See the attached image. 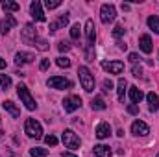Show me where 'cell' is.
Returning <instances> with one entry per match:
<instances>
[{
    "mask_svg": "<svg viewBox=\"0 0 159 157\" xmlns=\"http://www.w3.org/2000/svg\"><path fill=\"white\" fill-rule=\"evenodd\" d=\"M131 72H133V76H135V78H139V76L143 74V69H141V67H137V65H133V69H131Z\"/></svg>",
    "mask_w": 159,
    "mask_h": 157,
    "instance_id": "cell-39",
    "label": "cell"
},
{
    "mask_svg": "<svg viewBox=\"0 0 159 157\" xmlns=\"http://www.w3.org/2000/svg\"><path fill=\"white\" fill-rule=\"evenodd\" d=\"M80 34H81V28H80V24H72V28H70V37L74 41L80 39Z\"/></svg>",
    "mask_w": 159,
    "mask_h": 157,
    "instance_id": "cell-30",
    "label": "cell"
},
{
    "mask_svg": "<svg viewBox=\"0 0 159 157\" xmlns=\"http://www.w3.org/2000/svg\"><path fill=\"white\" fill-rule=\"evenodd\" d=\"M61 139H63V144H65L67 148H70V150H78L80 144H81L80 137L72 131V129H65L63 135H61Z\"/></svg>",
    "mask_w": 159,
    "mask_h": 157,
    "instance_id": "cell-4",
    "label": "cell"
},
{
    "mask_svg": "<svg viewBox=\"0 0 159 157\" xmlns=\"http://www.w3.org/2000/svg\"><path fill=\"white\" fill-rule=\"evenodd\" d=\"M96 137L98 139H107L109 135H111V126L107 124V122H100L98 126H96Z\"/></svg>",
    "mask_w": 159,
    "mask_h": 157,
    "instance_id": "cell-14",
    "label": "cell"
},
{
    "mask_svg": "<svg viewBox=\"0 0 159 157\" xmlns=\"http://www.w3.org/2000/svg\"><path fill=\"white\" fill-rule=\"evenodd\" d=\"M126 87H128V81L124 78L119 79V83H117V92H119V100L120 102H124V92H126Z\"/></svg>",
    "mask_w": 159,
    "mask_h": 157,
    "instance_id": "cell-24",
    "label": "cell"
},
{
    "mask_svg": "<svg viewBox=\"0 0 159 157\" xmlns=\"http://www.w3.org/2000/svg\"><path fill=\"white\" fill-rule=\"evenodd\" d=\"M46 85L50 89H70L72 87V81H69L67 78H61V76H52V78L46 81Z\"/></svg>",
    "mask_w": 159,
    "mask_h": 157,
    "instance_id": "cell-6",
    "label": "cell"
},
{
    "mask_svg": "<svg viewBox=\"0 0 159 157\" xmlns=\"http://www.w3.org/2000/svg\"><path fill=\"white\" fill-rule=\"evenodd\" d=\"M39 69L41 70H48V69H50V59H43L41 65H39Z\"/></svg>",
    "mask_w": 159,
    "mask_h": 157,
    "instance_id": "cell-37",
    "label": "cell"
},
{
    "mask_svg": "<svg viewBox=\"0 0 159 157\" xmlns=\"http://www.w3.org/2000/svg\"><path fill=\"white\" fill-rule=\"evenodd\" d=\"M2 9L4 11H19L20 9V6L17 4V2H9V0H2Z\"/></svg>",
    "mask_w": 159,
    "mask_h": 157,
    "instance_id": "cell-22",
    "label": "cell"
},
{
    "mask_svg": "<svg viewBox=\"0 0 159 157\" xmlns=\"http://www.w3.org/2000/svg\"><path fill=\"white\" fill-rule=\"evenodd\" d=\"M30 155L32 157H46L48 155V150L46 148H32L30 150Z\"/></svg>",
    "mask_w": 159,
    "mask_h": 157,
    "instance_id": "cell-26",
    "label": "cell"
},
{
    "mask_svg": "<svg viewBox=\"0 0 159 157\" xmlns=\"http://www.w3.org/2000/svg\"><path fill=\"white\" fill-rule=\"evenodd\" d=\"M20 39L24 41V43H28V44H34L35 39H37V30L32 24H26L24 30H22V34H20Z\"/></svg>",
    "mask_w": 159,
    "mask_h": 157,
    "instance_id": "cell-7",
    "label": "cell"
},
{
    "mask_svg": "<svg viewBox=\"0 0 159 157\" xmlns=\"http://www.w3.org/2000/svg\"><path fill=\"white\" fill-rule=\"evenodd\" d=\"M0 87H2L4 91H7V89L11 87V78L6 76V74H0Z\"/></svg>",
    "mask_w": 159,
    "mask_h": 157,
    "instance_id": "cell-27",
    "label": "cell"
},
{
    "mask_svg": "<svg viewBox=\"0 0 159 157\" xmlns=\"http://www.w3.org/2000/svg\"><path fill=\"white\" fill-rule=\"evenodd\" d=\"M69 24V13H65V15H61L57 20H54L52 24H50V32L54 34V32H57V28H61V26H67Z\"/></svg>",
    "mask_w": 159,
    "mask_h": 157,
    "instance_id": "cell-17",
    "label": "cell"
},
{
    "mask_svg": "<svg viewBox=\"0 0 159 157\" xmlns=\"http://www.w3.org/2000/svg\"><path fill=\"white\" fill-rule=\"evenodd\" d=\"M157 157H159V154H157Z\"/></svg>",
    "mask_w": 159,
    "mask_h": 157,
    "instance_id": "cell-43",
    "label": "cell"
},
{
    "mask_svg": "<svg viewBox=\"0 0 159 157\" xmlns=\"http://www.w3.org/2000/svg\"><path fill=\"white\" fill-rule=\"evenodd\" d=\"M102 69L107 70L109 74H120L124 70V63L122 61H104L102 63Z\"/></svg>",
    "mask_w": 159,
    "mask_h": 157,
    "instance_id": "cell-9",
    "label": "cell"
},
{
    "mask_svg": "<svg viewBox=\"0 0 159 157\" xmlns=\"http://www.w3.org/2000/svg\"><path fill=\"white\" fill-rule=\"evenodd\" d=\"M57 48H59V52H69V50L72 48V44H70L69 41H59V44H57Z\"/></svg>",
    "mask_w": 159,
    "mask_h": 157,
    "instance_id": "cell-31",
    "label": "cell"
},
{
    "mask_svg": "<svg viewBox=\"0 0 159 157\" xmlns=\"http://www.w3.org/2000/svg\"><path fill=\"white\" fill-rule=\"evenodd\" d=\"M30 13H32V17L35 19V20H39V22H44L46 20V17H44V13H43V7H41V2H32L30 4Z\"/></svg>",
    "mask_w": 159,
    "mask_h": 157,
    "instance_id": "cell-12",
    "label": "cell"
},
{
    "mask_svg": "<svg viewBox=\"0 0 159 157\" xmlns=\"http://www.w3.org/2000/svg\"><path fill=\"white\" fill-rule=\"evenodd\" d=\"M146 100H148V107H150V111H157L159 109V96L154 92V91L146 94Z\"/></svg>",
    "mask_w": 159,
    "mask_h": 157,
    "instance_id": "cell-19",
    "label": "cell"
},
{
    "mask_svg": "<svg viewBox=\"0 0 159 157\" xmlns=\"http://www.w3.org/2000/svg\"><path fill=\"white\" fill-rule=\"evenodd\" d=\"M80 105H81V98H80V96H67V98L63 100V109H65L67 113L76 111Z\"/></svg>",
    "mask_w": 159,
    "mask_h": 157,
    "instance_id": "cell-8",
    "label": "cell"
},
{
    "mask_svg": "<svg viewBox=\"0 0 159 157\" xmlns=\"http://www.w3.org/2000/svg\"><path fill=\"white\" fill-rule=\"evenodd\" d=\"M131 133H133V135H137V137H144V135H148V133H150V128H148L144 122L135 120V122L131 124Z\"/></svg>",
    "mask_w": 159,
    "mask_h": 157,
    "instance_id": "cell-11",
    "label": "cell"
},
{
    "mask_svg": "<svg viewBox=\"0 0 159 157\" xmlns=\"http://www.w3.org/2000/svg\"><path fill=\"white\" fill-rule=\"evenodd\" d=\"M122 35H124V28H122V26H115V30H113V37H117V39H119V37H122Z\"/></svg>",
    "mask_w": 159,
    "mask_h": 157,
    "instance_id": "cell-35",
    "label": "cell"
},
{
    "mask_svg": "<svg viewBox=\"0 0 159 157\" xmlns=\"http://www.w3.org/2000/svg\"><path fill=\"white\" fill-rule=\"evenodd\" d=\"M63 157H76V155H74V154H70V152H65V154H63Z\"/></svg>",
    "mask_w": 159,
    "mask_h": 157,
    "instance_id": "cell-41",
    "label": "cell"
},
{
    "mask_svg": "<svg viewBox=\"0 0 159 157\" xmlns=\"http://www.w3.org/2000/svg\"><path fill=\"white\" fill-rule=\"evenodd\" d=\"M2 69H6V59L0 57V70H2Z\"/></svg>",
    "mask_w": 159,
    "mask_h": 157,
    "instance_id": "cell-40",
    "label": "cell"
},
{
    "mask_svg": "<svg viewBox=\"0 0 159 157\" xmlns=\"http://www.w3.org/2000/svg\"><path fill=\"white\" fill-rule=\"evenodd\" d=\"M17 26V19L13 17V15H6V19H2L0 20V32L6 35L11 28H15Z\"/></svg>",
    "mask_w": 159,
    "mask_h": 157,
    "instance_id": "cell-13",
    "label": "cell"
},
{
    "mask_svg": "<svg viewBox=\"0 0 159 157\" xmlns=\"http://www.w3.org/2000/svg\"><path fill=\"white\" fill-rule=\"evenodd\" d=\"M139 48H141L144 54H150V52H152V39H150L148 34L141 35V39H139Z\"/></svg>",
    "mask_w": 159,
    "mask_h": 157,
    "instance_id": "cell-16",
    "label": "cell"
},
{
    "mask_svg": "<svg viewBox=\"0 0 159 157\" xmlns=\"http://www.w3.org/2000/svg\"><path fill=\"white\" fill-rule=\"evenodd\" d=\"M17 94H19V98L22 100V104L26 105V109L34 111V109L37 107V104H35V100H34V96L30 94V91H28L26 85H20V83H19V87H17Z\"/></svg>",
    "mask_w": 159,
    "mask_h": 157,
    "instance_id": "cell-2",
    "label": "cell"
},
{
    "mask_svg": "<svg viewBox=\"0 0 159 157\" xmlns=\"http://www.w3.org/2000/svg\"><path fill=\"white\" fill-rule=\"evenodd\" d=\"M85 37H87V46L93 48L94 46V41H96V34H94V22L91 19L85 22Z\"/></svg>",
    "mask_w": 159,
    "mask_h": 157,
    "instance_id": "cell-10",
    "label": "cell"
},
{
    "mask_svg": "<svg viewBox=\"0 0 159 157\" xmlns=\"http://www.w3.org/2000/svg\"><path fill=\"white\" fill-rule=\"evenodd\" d=\"M115 17H117V9H115V6H113V4H104V6L100 7V19H102V22H104V24L113 22V20H115Z\"/></svg>",
    "mask_w": 159,
    "mask_h": 157,
    "instance_id": "cell-5",
    "label": "cell"
},
{
    "mask_svg": "<svg viewBox=\"0 0 159 157\" xmlns=\"http://www.w3.org/2000/svg\"><path fill=\"white\" fill-rule=\"evenodd\" d=\"M91 107H93L94 111H104V109H106V102H104L100 96H96V98L91 100Z\"/></svg>",
    "mask_w": 159,
    "mask_h": 157,
    "instance_id": "cell-23",
    "label": "cell"
},
{
    "mask_svg": "<svg viewBox=\"0 0 159 157\" xmlns=\"http://www.w3.org/2000/svg\"><path fill=\"white\" fill-rule=\"evenodd\" d=\"M129 98H131V102L137 105V104L144 98V94H143V91H141L139 87H129Z\"/></svg>",
    "mask_w": 159,
    "mask_h": 157,
    "instance_id": "cell-21",
    "label": "cell"
},
{
    "mask_svg": "<svg viewBox=\"0 0 159 157\" xmlns=\"http://www.w3.org/2000/svg\"><path fill=\"white\" fill-rule=\"evenodd\" d=\"M2 105H4V109H6V111H7V113H9L13 118H19V117H20V111L17 109V105H15L11 100H6Z\"/></svg>",
    "mask_w": 159,
    "mask_h": 157,
    "instance_id": "cell-20",
    "label": "cell"
},
{
    "mask_svg": "<svg viewBox=\"0 0 159 157\" xmlns=\"http://www.w3.org/2000/svg\"><path fill=\"white\" fill-rule=\"evenodd\" d=\"M102 87H104V92H109V91H113V81L111 79H104Z\"/></svg>",
    "mask_w": 159,
    "mask_h": 157,
    "instance_id": "cell-34",
    "label": "cell"
},
{
    "mask_svg": "<svg viewBox=\"0 0 159 157\" xmlns=\"http://www.w3.org/2000/svg\"><path fill=\"white\" fill-rule=\"evenodd\" d=\"M128 59H129V61H131V63H133V65H135V63H137V61H139V59H141V57H139V54H135V52H131V54H129V56H128Z\"/></svg>",
    "mask_w": 159,
    "mask_h": 157,
    "instance_id": "cell-38",
    "label": "cell"
},
{
    "mask_svg": "<svg viewBox=\"0 0 159 157\" xmlns=\"http://www.w3.org/2000/svg\"><path fill=\"white\" fill-rule=\"evenodd\" d=\"M24 131H26V135L32 137V139H41V137H43V128H41L39 122L34 120V118H26V122H24Z\"/></svg>",
    "mask_w": 159,
    "mask_h": 157,
    "instance_id": "cell-3",
    "label": "cell"
},
{
    "mask_svg": "<svg viewBox=\"0 0 159 157\" xmlns=\"http://www.w3.org/2000/svg\"><path fill=\"white\" fill-rule=\"evenodd\" d=\"M44 142H46L48 146H56V144H57V137H54V135H46V137H44Z\"/></svg>",
    "mask_w": 159,
    "mask_h": 157,
    "instance_id": "cell-33",
    "label": "cell"
},
{
    "mask_svg": "<svg viewBox=\"0 0 159 157\" xmlns=\"http://www.w3.org/2000/svg\"><path fill=\"white\" fill-rule=\"evenodd\" d=\"M0 135H2V131H0Z\"/></svg>",
    "mask_w": 159,
    "mask_h": 157,
    "instance_id": "cell-42",
    "label": "cell"
},
{
    "mask_svg": "<svg viewBox=\"0 0 159 157\" xmlns=\"http://www.w3.org/2000/svg\"><path fill=\"white\" fill-rule=\"evenodd\" d=\"M56 63H57V67H61V69H69V67H70V59H69V57H63V56L57 57Z\"/></svg>",
    "mask_w": 159,
    "mask_h": 157,
    "instance_id": "cell-29",
    "label": "cell"
},
{
    "mask_svg": "<svg viewBox=\"0 0 159 157\" xmlns=\"http://www.w3.org/2000/svg\"><path fill=\"white\" fill-rule=\"evenodd\" d=\"M34 46H35L37 50H41V52H44V50H48V43H46L44 39H39V37L35 39V43H34Z\"/></svg>",
    "mask_w": 159,
    "mask_h": 157,
    "instance_id": "cell-28",
    "label": "cell"
},
{
    "mask_svg": "<svg viewBox=\"0 0 159 157\" xmlns=\"http://www.w3.org/2000/svg\"><path fill=\"white\" fill-rule=\"evenodd\" d=\"M34 59H35V56L34 54H28V52H19L15 56V63L17 65H26V63H32Z\"/></svg>",
    "mask_w": 159,
    "mask_h": 157,
    "instance_id": "cell-15",
    "label": "cell"
},
{
    "mask_svg": "<svg viewBox=\"0 0 159 157\" xmlns=\"http://www.w3.org/2000/svg\"><path fill=\"white\" fill-rule=\"evenodd\" d=\"M94 155L96 157H111L113 152H111V148L106 146V144H96V146H94Z\"/></svg>",
    "mask_w": 159,
    "mask_h": 157,
    "instance_id": "cell-18",
    "label": "cell"
},
{
    "mask_svg": "<svg viewBox=\"0 0 159 157\" xmlns=\"http://www.w3.org/2000/svg\"><path fill=\"white\" fill-rule=\"evenodd\" d=\"M126 111H128V113H129V115H137V113H139V107H137V105H135V104H129V105H128V109H126Z\"/></svg>",
    "mask_w": 159,
    "mask_h": 157,
    "instance_id": "cell-36",
    "label": "cell"
},
{
    "mask_svg": "<svg viewBox=\"0 0 159 157\" xmlns=\"http://www.w3.org/2000/svg\"><path fill=\"white\" fill-rule=\"evenodd\" d=\"M44 6H46L48 9H56V7H59V6H61V0H46V2H44Z\"/></svg>",
    "mask_w": 159,
    "mask_h": 157,
    "instance_id": "cell-32",
    "label": "cell"
},
{
    "mask_svg": "<svg viewBox=\"0 0 159 157\" xmlns=\"http://www.w3.org/2000/svg\"><path fill=\"white\" fill-rule=\"evenodd\" d=\"M148 26H150L152 32H156L159 35V17L157 15H150V17H148Z\"/></svg>",
    "mask_w": 159,
    "mask_h": 157,
    "instance_id": "cell-25",
    "label": "cell"
},
{
    "mask_svg": "<svg viewBox=\"0 0 159 157\" xmlns=\"http://www.w3.org/2000/svg\"><path fill=\"white\" fill-rule=\"evenodd\" d=\"M78 76H80V83H81L83 91H85V92H93V91H94V76L91 74V70H89L87 67H80Z\"/></svg>",
    "mask_w": 159,
    "mask_h": 157,
    "instance_id": "cell-1",
    "label": "cell"
}]
</instances>
